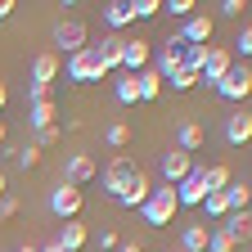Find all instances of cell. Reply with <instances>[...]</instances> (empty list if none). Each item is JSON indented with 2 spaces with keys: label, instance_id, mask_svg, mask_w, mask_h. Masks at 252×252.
I'll return each instance as SVG.
<instances>
[{
  "label": "cell",
  "instance_id": "obj_1",
  "mask_svg": "<svg viewBox=\"0 0 252 252\" xmlns=\"http://www.w3.org/2000/svg\"><path fill=\"white\" fill-rule=\"evenodd\" d=\"M176 189L171 185H153V194L144 198V207H140V216H144V225H153V230H167L171 220H176Z\"/></svg>",
  "mask_w": 252,
  "mask_h": 252
},
{
  "label": "cell",
  "instance_id": "obj_2",
  "mask_svg": "<svg viewBox=\"0 0 252 252\" xmlns=\"http://www.w3.org/2000/svg\"><path fill=\"white\" fill-rule=\"evenodd\" d=\"M63 72H68V81H77V86H90V81H108V72L99 68V54H94V45H86V50H77V54H68L59 63Z\"/></svg>",
  "mask_w": 252,
  "mask_h": 252
},
{
  "label": "cell",
  "instance_id": "obj_3",
  "mask_svg": "<svg viewBox=\"0 0 252 252\" xmlns=\"http://www.w3.org/2000/svg\"><path fill=\"white\" fill-rule=\"evenodd\" d=\"M135 171H140V167H135V158H126V153H117L113 162H108V167L99 171V189H104V194H108V198L117 203V198L126 194V185L135 180Z\"/></svg>",
  "mask_w": 252,
  "mask_h": 252
},
{
  "label": "cell",
  "instance_id": "obj_4",
  "mask_svg": "<svg viewBox=\"0 0 252 252\" xmlns=\"http://www.w3.org/2000/svg\"><path fill=\"white\" fill-rule=\"evenodd\" d=\"M212 90H216L225 104H243L248 94H252V72H248V63H234V68H230L225 77H220Z\"/></svg>",
  "mask_w": 252,
  "mask_h": 252
},
{
  "label": "cell",
  "instance_id": "obj_5",
  "mask_svg": "<svg viewBox=\"0 0 252 252\" xmlns=\"http://www.w3.org/2000/svg\"><path fill=\"white\" fill-rule=\"evenodd\" d=\"M86 45H90L86 23H77V18L54 23V54H59V50H63V54H77V50H86Z\"/></svg>",
  "mask_w": 252,
  "mask_h": 252
},
{
  "label": "cell",
  "instance_id": "obj_6",
  "mask_svg": "<svg viewBox=\"0 0 252 252\" xmlns=\"http://www.w3.org/2000/svg\"><path fill=\"white\" fill-rule=\"evenodd\" d=\"M194 167H198V162H194L189 153H180L176 144H171L162 158H158V171H162V185H180V180H185L189 171H194Z\"/></svg>",
  "mask_w": 252,
  "mask_h": 252
},
{
  "label": "cell",
  "instance_id": "obj_7",
  "mask_svg": "<svg viewBox=\"0 0 252 252\" xmlns=\"http://www.w3.org/2000/svg\"><path fill=\"white\" fill-rule=\"evenodd\" d=\"M50 212L59 216V220H77V212H81V189H72V185H54L50 189Z\"/></svg>",
  "mask_w": 252,
  "mask_h": 252
},
{
  "label": "cell",
  "instance_id": "obj_8",
  "mask_svg": "<svg viewBox=\"0 0 252 252\" xmlns=\"http://www.w3.org/2000/svg\"><path fill=\"white\" fill-rule=\"evenodd\" d=\"M94 171H99V167H94V158L90 153H68V158H63V185H72V189H81L86 180H94Z\"/></svg>",
  "mask_w": 252,
  "mask_h": 252
},
{
  "label": "cell",
  "instance_id": "obj_9",
  "mask_svg": "<svg viewBox=\"0 0 252 252\" xmlns=\"http://www.w3.org/2000/svg\"><path fill=\"white\" fill-rule=\"evenodd\" d=\"M220 135H225V144L243 149V144L252 140V113H248V108H234V113L225 117V126H220Z\"/></svg>",
  "mask_w": 252,
  "mask_h": 252
},
{
  "label": "cell",
  "instance_id": "obj_10",
  "mask_svg": "<svg viewBox=\"0 0 252 252\" xmlns=\"http://www.w3.org/2000/svg\"><path fill=\"white\" fill-rule=\"evenodd\" d=\"M122 50H126V36H117V32L99 36V45H94V54H99V68H104L108 77L122 72Z\"/></svg>",
  "mask_w": 252,
  "mask_h": 252
},
{
  "label": "cell",
  "instance_id": "obj_11",
  "mask_svg": "<svg viewBox=\"0 0 252 252\" xmlns=\"http://www.w3.org/2000/svg\"><path fill=\"white\" fill-rule=\"evenodd\" d=\"M212 32H216V18H207V14H189L185 27H180V41H185V45H207Z\"/></svg>",
  "mask_w": 252,
  "mask_h": 252
},
{
  "label": "cell",
  "instance_id": "obj_12",
  "mask_svg": "<svg viewBox=\"0 0 252 252\" xmlns=\"http://www.w3.org/2000/svg\"><path fill=\"white\" fill-rule=\"evenodd\" d=\"M149 59H153V45H149V41H140V36H135V41H126V50H122V72H126V77L144 72V68H149Z\"/></svg>",
  "mask_w": 252,
  "mask_h": 252
},
{
  "label": "cell",
  "instance_id": "obj_13",
  "mask_svg": "<svg viewBox=\"0 0 252 252\" xmlns=\"http://www.w3.org/2000/svg\"><path fill=\"white\" fill-rule=\"evenodd\" d=\"M230 68H234V59H230V50H216V45H212V50H207V59H203V68H198V81L216 86V81L225 77Z\"/></svg>",
  "mask_w": 252,
  "mask_h": 252
},
{
  "label": "cell",
  "instance_id": "obj_14",
  "mask_svg": "<svg viewBox=\"0 0 252 252\" xmlns=\"http://www.w3.org/2000/svg\"><path fill=\"white\" fill-rule=\"evenodd\" d=\"M149 194H153V180H149V171L140 167V171H135V180H131V185H126V194L117 198V207H126V212H140Z\"/></svg>",
  "mask_w": 252,
  "mask_h": 252
},
{
  "label": "cell",
  "instance_id": "obj_15",
  "mask_svg": "<svg viewBox=\"0 0 252 252\" xmlns=\"http://www.w3.org/2000/svg\"><path fill=\"white\" fill-rule=\"evenodd\" d=\"M203 144H207V131H203V126H198L194 117H185V122L176 126V149H180V153H189V158H194V153H198Z\"/></svg>",
  "mask_w": 252,
  "mask_h": 252
},
{
  "label": "cell",
  "instance_id": "obj_16",
  "mask_svg": "<svg viewBox=\"0 0 252 252\" xmlns=\"http://www.w3.org/2000/svg\"><path fill=\"white\" fill-rule=\"evenodd\" d=\"M171 189H176V207H203V198H207V194H203V176H198V167L189 171L180 185H171Z\"/></svg>",
  "mask_w": 252,
  "mask_h": 252
},
{
  "label": "cell",
  "instance_id": "obj_17",
  "mask_svg": "<svg viewBox=\"0 0 252 252\" xmlns=\"http://www.w3.org/2000/svg\"><path fill=\"white\" fill-rule=\"evenodd\" d=\"M180 54H185L180 45H162V50H153V59H149V68H153L158 77H162V86H167V81H171V77L180 72Z\"/></svg>",
  "mask_w": 252,
  "mask_h": 252
},
{
  "label": "cell",
  "instance_id": "obj_18",
  "mask_svg": "<svg viewBox=\"0 0 252 252\" xmlns=\"http://www.w3.org/2000/svg\"><path fill=\"white\" fill-rule=\"evenodd\" d=\"M54 77H59V54H54V50H41L36 59H32V81L54 86Z\"/></svg>",
  "mask_w": 252,
  "mask_h": 252
},
{
  "label": "cell",
  "instance_id": "obj_19",
  "mask_svg": "<svg viewBox=\"0 0 252 252\" xmlns=\"http://www.w3.org/2000/svg\"><path fill=\"white\" fill-rule=\"evenodd\" d=\"M207 234H212V225H203V220L180 225V252H207Z\"/></svg>",
  "mask_w": 252,
  "mask_h": 252
},
{
  "label": "cell",
  "instance_id": "obj_20",
  "mask_svg": "<svg viewBox=\"0 0 252 252\" xmlns=\"http://www.w3.org/2000/svg\"><path fill=\"white\" fill-rule=\"evenodd\" d=\"M54 243L63 252H81L86 248V225H81V220H63V230L54 234Z\"/></svg>",
  "mask_w": 252,
  "mask_h": 252
},
{
  "label": "cell",
  "instance_id": "obj_21",
  "mask_svg": "<svg viewBox=\"0 0 252 252\" xmlns=\"http://www.w3.org/2000/svg\"><path fill=\"white\" fill-rule=\"evenodd\" d=\"M99 14H104V23L117 32V36H122V32L131 27V23H135V18H131V5H126V0H108V5H104Z\"/></svg>",
  "mask_w": 252,
  "mask_h": 252
},
{
  "label": "cell",
  "instance_id": "obj_22",
  "mask_svg": "<svg viewBox=\"0 0 252 252\" xmlns=\"http://www.w3.org/2000/svg\"><path fill=\"white\" fill-rule=\"evenodd\" d=\"M54 117H59L54 99H45V104H27V122H32V131H45V126H59Z\"/></svg>",
  "mask_w": 252,
  "mask_h": 252
},
{
  "label": "cell",
  "instance_id": "obj_23",
  "mask_svg": "<svg viewBox=\"0 0 252 252\" xmlns=\"http://www.w3.org/2000/svg\"><path fill=\"white\" fill-rule=\"evenodd\" d=\"M135 90H140V104H153L158 94H162V77L153 68H144V72H135Z\"/></svg>",
  "mask_w": 252,
  "mask_h": 252
},
{
  "label": "cell",
  "instance_id": "obj_24",
  "mask_svg": "<svg viewBox=\"0 0 252 252\" xmlns=\"http://www.w3.org/2000/svg\"><path fill=\"white\" fill-rule=\"evenodd\" d=\"M198 176H203V194H220L234 176H230V167H198Z\"/></svg>",
  "mask_w": 252,
  "mask_h": 252
},
{
  "label": "cell",
  "instance_id": "obj_25",
  "mask_svg": "<svg viewBox=\"0 0 252 252\" xmlns=\"http://www.w3.org/2000/svg\"><path fill=\"white\" fill-rule=\"evenodd\" d=\"M220 225L234 234V243H248V239H252V216H248V212H230Z\"/></svg>",
  "mask_w": 252,
  "mask_h": 252
},
{
  "label": "cell",
  "instance_id": "obj_26",
  "mask_svg": "<svg viewBox=\"0 0 252 252\" xmlns=\"http://www.w3.org/2000/svg\"><path fill=\"white\" fill-rule=\"evenodd\" d=\"M225 203H230V212H248V203H252L248 180H230V185H225Z\"/></svg>",
  "mask_w": 252,
  "mask_h": 252
},
{
  "label": "cell",
  "instance_id": "obj_27",
  "mask_svg": "<svg viewBox=\"0 0 252 252\" xmlns=\"http://www.w3.org/2000/svg\"><path fill=\"white\" fill-rule=\"evenodd\" d=\"M239 243H234V234L225 230V225H212V234H207V252H234Z\"/></svg>",
  "mask_w": 252,
  "mask_h": 252
},
{
  "label": "cell",
  "instance_id": "obj_28",
  "mask_svg": "<svg viewBox=\"0 0 252 252\" xmlns=\"http://www.w3.org/2000/svg\"><path fill=\"white\" fill-rule=\"evenodd\" d=\"M113 94H117V104H140V90H135V77H117L113 81Z\"/></svg>",
  "mask_w": 252,
  "mask_h": 252
},
{
  "label": "cell",
  "instance_id": "obj_29",
  "mask_svg": "<svg viewBox=\"0 0 252 252\" xmlns=\"http://www.w3.org/2000/svg\"><path fill=\"white\" fill-rule=\"evenodd\" d=\"M104 144H108V149H126V144H131V126H126V122H108Z\"/></svg>",
  "mask_w": 252,
  "mask_h": 252
},
{
  "label": "cell",
  "instance_id": "obj_30",
  "mask_svg": "<svg viewBox=\"0 0 252 252\" xmlns=\"http://www.w3.org/2000/svg\"><path fill=\"white\" fill-rule=\"evenodd\" d=\"M126 5H131V18H140V23L162 14V0H126Z\"/></svg>",
  "mask_w": 252,
  "mask_h": 252
},
{
  "label": "cell",
  "instance_id": "obj_31",
  "mask_svg": "<svg viewBox=\"0 0 252 252\" xmlns=\"http://www.w3.org/2000/svg\"><path fill=\"white\" fill-rule=\"evenodd\" d=\"M203 207H207V216H212L216 225H220V220L230 216V203H225V189H220V194H207V198H203Z\"/></svg>",
  "mask_w": 252,
  "mask_h": 252
},
{
  "label": "cell",
  "instance_id": "obj_32",
  "mask_svg": "<svg viewBox=\"0 0 252 252\" xmlns=\"http://www.w3.org/2000/svg\"><path fill=\"white\" fill-rule=\"evenodd\" d=\"M207 50H212V45H185V54H180V68L198 72V68H203V59H207Z\"/></svg>",
  "mask_w": 252,
  "mask_h": 252
},
{
  "label": "cell",
  "instance_id": "obj_33",
  "mask_svg": "<svg viewBox=\"0 0 252 252\" xmlns=\"http://www.w3.org/2000/svg\"><path fill=\"white\" fill-rule=\"evenodd\" d=\"M248 54H252V27L243 23V32H239V36H234V54H230V59H239V63H248Z\"/></svg>",
  "mask_w": 252,
  "mask_h": 252
},
{
  "label": "cell",
  "instance_id": "obj_34",
  "mask_svg": "<svg viewBox=\"0 0 252 252\" xmlns=\"http://www.w3.org/2000/svg\"><path fill=\"white\" fill-rule=\"evenodd\" d=\"M14 162H18L23 171H32V167L41 162V149H36V144H23V149H14Z\"/></svg>",
  "mask_w": 252,
  "mask_h": 252
},
{
  "label": "cell",
  "instance_id": "obj_35",
  "mask_svg": "<svg viewBox=\"0 0 252 252\" xmlns=\"http://www.w3.org/2000/svg\"><path fill=\"white\" fill-rule=\"evenodd\" d=\"M194 86H198V72H189V68H180L171 77V90H194Z\"/></svg>",
  "mask_w": 252,
  "mask_h": 252
},
{
  "label": "cell",
  "instance_id": "obj_36",
  "mask_svg": "<svg viewBox=\"0 0 252 252\" xmlns=\"http://www.w3.org/2000/svg\"><path fill=\"white\" fill-rule=\"evenodd\" d=\"M162 9H171V18H180V23H185V18L194 14L198 5H194V0H171V5H162Z\"/></svg>",
  "mask_w": 252,
  "mask_h": 252
},
{
  "label": "cell",
  "instance_id": "obj_37",
  "mask_svg": "<svg viewBox=\"0 0 252 252\" xmlns=\"http://www.w3.org/2000/svg\"><path fill=\"white\" fill-rule=\"evenodd\" d=\"M59 126H45V131H36V149H50V144H59Z\"/></svg>",
  "mask_w": 252,
  "mask_h": 252
},
{
  "label": "cell",
  "instance_id": "obj_38",
  "mask_svg": "<svg viewBox=\"0 0 252 252\" xmlns=\"http://www.w3.org/2000/svg\"><path fill=\"white\" fill-rule=\"evenodd\" d=\"M9 216H18V198H14V194L0 198V220H9Z\"/></svg>",
  "mask_w": 252,
  "mask_h": 252
},
{
  "label": "cell",
  "instance_id": "obj_39",
  "mask_svg": "<svg viewBox=\"0 0 252 252\" xmlns=\"http://www.w3.org/2000/svg\"><path fill=\"white\" fill-rule=\"evenodd\" d=\"M248 5H243V0H225V5H220V14H225V18H239Z\"/></svg>",
  "mask_w": 252,
  "mask_h": 252
},
{
  "label": "cell",
  "instance_id": "obj_40",
  "mask_svg": "<svg viewBox=\"0 0 252 252\" xmlns=\"http://www.w3.org/2000/svg\"><path fill=\"white\" fill-rule=\"evenodd\" d=\"M99 248H104V252H117V234H113V230H99Z\"/></svg>",
  "mask_w": 252,
  "mask_h": 252
},
{
  "label": "cell",
  "instance_id": "obj_41",
  "mask_svg": "<svg viewBox=\"0 0 252 252\" xmlns=\"http://www.w3.org/2000/svg\"><path fill=\"white\" fill-rule=\"evenodd\" d=\"M14 9H18V5H14V0H0V23H5V18L14 14Z\"/></svg>",
  "mask_w": 252,
  "mask_h": 252
},
{
  "label": "cell",
  "instance_id": "obj_42",
  "mask_svg": "<svg viewBox=\"0 0 252 252\" xmlns=\"http://www.w3.org/2000/svg\"><path fill=\"white\" fill-rule=\"evenodd\" d=\"M117 252H144L140 243H117Z\"/></svg>",
  "mask_w": 252,
  "mask_h": 252
},
{
  "label": "cell",
  "instance_id": "obj_43",
  "mask_svg": "<svg viewBox=\"0 0 252 252\" xmlns=\"http://www.w3.org/2000/svg\"><path fill=\"white\" fill-rule=\"evenodd\" d=\"M5 104H9V90H5V81H0V113H5Z\"/></svg>",
  "mask_w": 252,
  "mask_h": 252
},
{
  "label": "cell",
  "instance_id": "obj_44",
  "mask_svg": "<svg viewBox=\"0 0 252 252\" xmlns=\"http://www.w3.org/2000/svg\"><path fill=\"white\" fill-rule=\"evenodd\" d=\"M36 252H63V248H59V243L50 239V243H45V248H36Z\"/></svg>",
  "mask_w": 252,
  "mask_h": 252
},
{
  "label": "cell",
  "instance_id": "obj_45",
  "mask_svg": "<svg viewBox=\"0 0 252 252\" xmlns=\"http://www.w3.org/2000/svg\"><path fill=\"white\" fill-rule=\"evenodd\" d=\"M9 194V180H5V171H0V198H5Z\"/></svg>",
  "mask_w": 252,
  "mask_h": 252
},
{
  "label": "cell",
  "instance_id": "obj_46",
  "mask_svg": "<svg viewBox=\"0 0 252 252\" xmlns=\"http://www.w3.org/2000/svg\"><path fill=\"white\" fill-rule=\"evenodd\" d=\"M18 252H36V248H32V243H23V248H18Z\"/></svg>",
  "mask_w": 252,
  "mask_h": 252
},
{
  "label": "cell",
  "instance_id": "obj_47",
  "mask_svg": "<svg viewBox=\"0 0 252 252\" xmlns=\"http://www.w3.org/2000/svg\"><path fill=\"white\" fill-rule=\"evenodd\" d=\"M0 144H5V122H0Z\"/></svg>",
  "mask_w": 252,
  "mask_h": 252
}]
</instances>
